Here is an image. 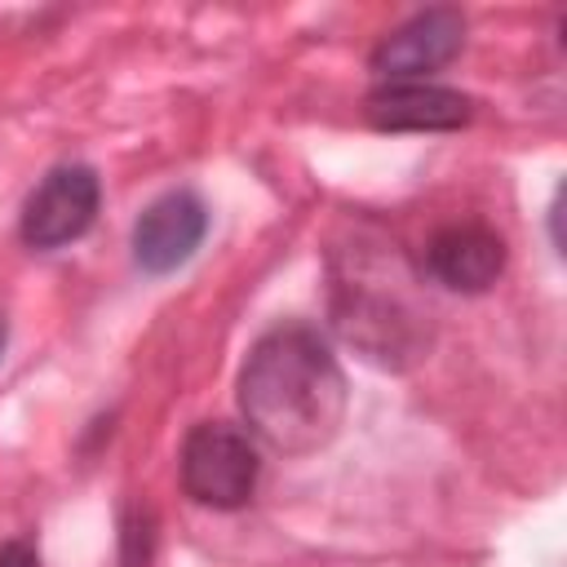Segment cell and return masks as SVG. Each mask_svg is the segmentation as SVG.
Masks as SVG:
<instances>
[{"instance_id": "cell-9", "label": "cell", "mask_w": 567, "mask_h": 567, "mask_svg": "<svg viewBox=\"0 0 567 567\" xmlns=\"http://www.w3.org/2000/svg\"><path fill=\"white\" fill-rule=\"evenodd\" d=\"M0 567H40V554L27 540H4L0 545Z\"/></svg>"}, {"instance_id": "cell-1", "label": "cell", "mask_w": 567, "mask_h": 567, "mask_svg": "<svg viewBox=\"0 0 567 567\" xmlns=\"http://www.w3.org/2000/svg\"><path fill=\"white\" fill-rule=\"evenodd\" d=\"M346 372L310 323L261 332L239 368V412L252 439L284 456L328 447L346 421Z\"/></svg>"}, {"instance_id": "cell-6", "label": "cell", "mask_w": 567, "mask_h": 567, "mask_svg": "<svg viewBox=\"0 0 567 567\" xmlns=\"http://www.w3.org/2000/svg\"><path fill=\"white\" fill-rule=\"evenodd\" d=\"M208 230V208L195 190H164L133 221V261L146 275H168L199 248Z\"/></svg>"}, {"instance_id": "cell-10", "label": "cell", "mask_w": 567, "mask_h": 567, "mask_svg": "<svg viewBox=\"0 0 567 567\" xmlns=\"http://www.w3.org/2000/svg\"><path fill=\"white\" fill-rule=\"evenodd\" d=\"M4 337H9V328H4V315H0V350H4Z\"/></svg>"}, {"instance_id": "cell-7", "label": "cell", "mask_w": 567, "mask_h": 567, "mask_svg": "<svg viewBox=\"0 0 567 567\" xmlns=\"http://www.w3.org/2000/svg\"><path fill=\"white\" fill-rule=\"evenodd\" d=\"M470 115H474V102L465 93L430 80L381 84L363 102V120L381 133H447L470 124Z\"/></svg>"}, {"instance_id": "cell-8", "label": "cell", "mask_w": 567, "mask_h": 567, "mask_svg": "<svg viewBox=\"0 0 567 567\" xmlns=\"http://www.w3.org/2000/svg\"><path fill=\"white\" fill-rule=\"evenodd\" d=\"M505 270V239L478 221H456L430 235L425 275L452 292H487Z\"/></svg>"}, {"instance_id": "cell-2", "label": "cell", "mask_w": 567, "mask_h": 567, "mask_svg": "<svg viewBox=\"0 0 567 567\" xmlns=\"http://www.w3.org/2000/svg\"><path fill=\"white\" fill-rule=\"evenodd\" d=\"M332 328L368 363L403 372L430 350V310L416 301L412 270L399 252L354 244L332 261Z\"/></svg>"}, {"instance_id": "cell-5", "label": "cell", "mask_w": 567, "mask_h": 567, "mask_svg": "<svg viewBox=\"0 0 567 567\" xmlns=\"http://www.w3.org/2000/svg\"><path fill=\"white\" fill-rule=\"evenodd\" d=\"M465 44V13L461 9H421L412 13L403 27H394L368 58L372 75L385 84H403V80H425L430 71L447 66Z\"/></svg>"}, {"instance_id": "cell-4", "label": "cell", "mask_w": 567, "mask_h": 567, "mask_svg": "<svg viewBox=\"0 0 567 567\" xmlns=\"http://www.w3.org/2000/svg\"><path fill=\"white\" fill-rule=\"evenodd\" d=\"M102 204V182L89 164H58L31 195L22 208V244L27 248H62L71 239H80Z\"/></svg>"}, {"instance_id": "cell-3", "label": "cell", "mask_w": 567, "mask_h": 567, "mask_svg": "<svg viewBox=\"0 0 567 567\" xmlns=\"http://www.w3.org/2000/svg\"><path fill=\"white\" fill-rule=\"evenodd\" d=\"M261 461L244 430L199 421L182 443V492L208 509H239L252 501Z\"/></svg>"}]
</instances>
